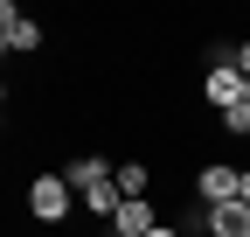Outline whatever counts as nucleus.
Here are the masks:
<instances>
[{
	"instance_id": "f257e3e1",
	"label": "nucleus",
	"mask_w": 250,
	"mask_h": 237,
	"mask_svg": "<svg viewBox=\"0 0 250 237\" xmlns=\"http://www.w3.org/2000/svg\"><path fill=\"white\" fill-rule=\"evenodd\" d=\"M28 216L35 223H62L70 216V174H35L28 182Z\"/></svg>"
},
{
	"instance_id": "f03ea898",
	"label": "nucleus",
	"mask_w": 250,
	"mask_h": 237,
	"mask_svg": "<svg viewBox=\"0 0 250 237\" xmlns=\"http://www.w3.org/2000/svg\"><path fill=\"white\" fill-rule=\"evenodd\" d=\"M0 49H7V56H35L42 49V21H28L14 0L0 7Z\"/></svg>"
},
{
	"instance_id": "7ed1b4c3",
	"label": "nucleus",
	"mask_w": 250,
	"mask_h": 237,
	"mask_svg": "<svg viewBox=\"0 0 250 237\" xmlns=\"http://www.w3.org/2000/svg\"><path fill=\"white\" fill-rule=\"evenodd\" d=\"M195 202H202V210H223V202H236V167L208 161V167L195 174Z\"/></svg>"
},
{
	"instance_id": "20e7f679",
	"label": "nucleus",
	"mask_w": 250,
	"mask_h": 237,
	"mask_svg": "<svg viewBox=\"0 0 250 237\" xmlns=\"http://www.w3.org/2000/svg\"><path fill=\"white\" fill-rule=\"evenodd\" d=\"M243 91H250V77H243V70H208V77H202V98L215 105V118H223L229 105H243Z\"/></svg>"
},
{
	"instance_id": "39448f33",
	"label": "nucleus",
	"mask_w": 250,
	"mask_h": 237,
	"mask_svg": "<svg viewBox=\"0 0 250 237\" xmlns=\"http://www.w3.org/2000/svg\"><path fill=\"white\" fill-rule=\"evenodd\" d=\"M118 182V167L104 161V154H83V161H70V189L77 195H90V189H111Z\"/></svg>"
},
{
	"instance_id": "423d86ee",
	"label": "nucleus",
	"mask_w": 250,
	"mask_h": 237,
	"mask_svg": "<svg viewBox=\"0 0 250 237\" xmlns=\"http://www.w3.org/2000/svg\"><path fill=\"white\" fill-rule=\"evenodd\" d=\"M160 230V216H153V202H118V216H111V237H153Z\"/></svg>"
},
{
	"instance_id": "0eeeda50",
	"label": "nucleus",
	"mask_w": 250,
	"mask_h": 237,
	"mask_svg": "<svg viewBox=\"0 0 250 237\" xmlns=\"http://www.w3.org/2000/svg\"><path fill=\"white\" fill-rule=\"evenodd\" d=\"M202 230H208V237H250V202H223V210H208Z\"/></svg>"
},
{
	"instance_id": "6e6552de",
	"label": "nucleus",
	"mask_w": 250,
	"mask_h": 237,
	"mask_svg": "<svg viewBox=\"0 0 250 237\" xmlns=\"http://www.w3.org/2000/svg\"><path fill=\"white\" fill-rule=\"evenodd\" d=\"M146 182H153L146 161H125V167H118V195H125V202H139V195H146Z\"/></svg>"
},
{
	"instance_id": "1a4fd4ad",
	"label": "nucleus",
	"mask_w": 250,
	"mask_h": 237,
	"mask_svg": "<svg viewBox=\"0 0 250 237\" xmlns=\"http://www.w3.org/2000/svg\"><path fill=\"white\" fill-rule=\"evenodd\" d=\"M118 202H125V195H118V182H111V189H90L83 210H90V216H118Z\"/></svg>"
},
{
	"instance_id": "9d476101",
	"label": "nucleus",
	"mask_w": 250,
	"mask_h": 237,
	"mask_svg": "<svg viewBox=\"0 0 250 237\" xmlns=\"http://www.w3.org/2000/svg\"><path fill=\"white\" fill-rule=\"evenodd\" d=\"M223 133H236V140H250V98H243V105H229V112H223Z\"/></svg>"
},
{
	"instance_id": "9b49d317",
	"label": "nucleus",
	"mask_w": 250,
	"mask_h": 237,
	"mask_svg": "<svg viewBox=\"0 0 250 237\" xmlns=\"http://www.w3.org/2000/svg\"><path fill=\"white\" fill-rule=\"evenodd\" d=\"M236 202H250V167H243V174H236Z\"/></svg>"
},
{
	"instance_id": "f8f14e48",
	"label": "nucleus",
	"mask_w": 250,
	"mask_h": 237,
	"mask_svg": "<svg viewBox=\"0 0 250 237\" xmlns=\"http://www.w3.org/2000/svg\"><path fill=\"white\" fill-rule=\"evenodd\" d=\"M236 70H243V77H250V42H236Z\"/></svg>"
},
{
	"instance_id": "ddd939ff",
	"label": "nucleus",
	"mask_w": 250,
	"mask_h": 237,
	"mask_svg": "<svg viewBox=\"0 0 250 237\" xmlns=\"http://www.w3.org/2000/svg\"><path fill=\"white\" fill-rule=\"evenodd\" d=\"M153 237H181V230H174V223H160V230H153Z\"/></svg>"
},
{
	"instance_id": "4468645a",
	"label": "nucleus",
	"mask_w": 250,
	"mask_h": 237,
	"mask_svg": "<svg viewBox=\"0 0 250 237\" xmlns=\"http://www.w3.org/2000/svg\"><path fill=\"white\" fill-rule=\"evenodd\" d=\"M243 98H250V91H243Z\"/></svg>"
}]
</instances>
